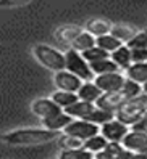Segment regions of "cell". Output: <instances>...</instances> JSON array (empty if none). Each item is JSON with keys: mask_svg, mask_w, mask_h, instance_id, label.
I'll list each match as a JSON object with an SVG mask.
<instances>
[{"mask_svg": "<svg viewBox=\"0 0 147 159\" xmlns=\"http://www.w3.org/2000/svg\"><path fill=\"white\" fill-rule=\"evenodd\" d=\"M126 79L134 80L137 84L147 82V63H131L130 68L126 69Z\"/></svg>", "mask_w": 147, "mask_h": 159, "instance_id": "cell-16", "label": "cell"}, {"mask_svg": "<svg viewBox=\"0 0 147 159\" xmlns=\"http://www.w3.org/2000/svg\"><path fill=\"white\" fill-rule=\"evenodd\" d=\"M31 0H0V7L2 8H15V7H23L27 5Z\"/></svg>", "mask_w": 147, "mask_h": 159, "instance_id": "cell-31", "label": "cell"}, {"mask_svg": "<svg viewBox=\"0 0 147 159\" xmlns=\"http://www.w3.org/2000/svg\"><path fill=\"white\" fill-rule=\"evenodd\" d=\"M110 58H112V61L116 64L120 69H128L130 68V64L133 63L131 61V48L128 45H121L120 48H116L115 52H112L110 53Z\"/></svg>", "mask_w": 147, "mask_h": 159, "instance_id": "cell-13", "label": "cell"}, {"mask_svg": "<svg viewBox=\"0 0 147 159\" xmlns=\"http://www.w3.org/2000/svg\"><path fill=\"white\" fill-rule=\"evenodd\" d=\"M32 113L41 117V119H47V117H52V116H57L61 113V108L55 103L52 98H39V100H36L32 103Z\"/></svg>", "mask_w": 147, "mask_h": 159, "instance_id": "cell-7", "label": "cell"}, {"mask_svg": "<svg viewBox=\"0 0 147 159\" xmlns=\"http://www.w3.org/2000/svg\"><path fill=\"white\" fill-rule=\"evenodd\" d=\"M134 153L130 151V149H126V148H121L120 151H118V154L115 156V159H133Z\"/></svg>", "mask_w": 147, "mask_h": 159, "instance_id": "cell-33", "label": "cell"}, {"mask_svg": "<svg viewBox=\"0 0 147 159\" xmlns=\"http://www.w3.org/2000/svg\"><path fill=\"white\" fill-rule=\"evenodd\" d=\"M52 100L57 103V105H58L61 109H65V108L71 106L73 103H76L79 98H78V93H75V92L60 90V92H57V93H53V95H52Z\"/></svg>", "mask_w": 147, "mask_h": 159, "instance_id": "cell-22", "label": "cell"}, {"mask_svg": "<svg viewBox=\"0 0 147 159\" xmlns=\"http://www.w3.org/2000/svg\"><path fill=\"white\" fill-rule=\"evenodd\" d=\"M94 108H96V103H87V101L78 100L76 103H73L71 106L65 108L63 111H65L68 116H71L73 119H84Z\"/></svg>", "mask_w": 147, "mask_h": 159, "instance_id": "cell-12", "label": "cell"}, {"mask_svg": "<svg viewBox=\"0 0 147 159\" xmlns=\"http://www.w3.org/2000/svg\"><path fill=\"white\" fill-rule=\"evenodd\" d=\"M133 127V130H141V132H147V113L137 120V122L134 124V125H131Z\"/></svg>", "mask_w": 147, "mask_h": 159, "instance_id": "cell-32", "label": "cell"}, {"mask_svg": "<svg viewBox=\"0 0 147 159\" xmlns=\"http://www.w3.org/2000/svg\"><path fill=\"white\" fill-rule=\"evenodd\" d=\"M58 159H94V153L87 151L86 148L76 149H63Z\"/></svg>", "mask_w": 147, "mask_h": 159, "instance_id": "cell-26", "label": "cell"}, {"mask_svg": "<svg viewBox=\"0 0 147 159\" xmlns=\"http://www.w3.org/2000/svg\"><path fill=\"white\" fill-rule=\"evenodd\" d=\"M94 159H99V157H96V156H94Z\"/></svg>", "mask_w": 147, "mask_h": 159, "instance_id": "cell-36", "label": "cell"}, {"mask_svg": "<svg viewBox=\"0 0 147 159\" xmlns=\"http://www.w3.org/2000/svg\"><path fill=\"white\" fill-rule=\"evenodd\" d=\"M115 117V113H112V111H107V109H102V108H99L96 106L91 113L84 117V120H89V122H92V124H97V125H102L105 124L107 120H112Z\"/></svg>", "mask_w": 147, "mask_h": 159, "instance_id": "cell-18", "label": "cell"}, {"mask_svg": "<svg viewBox=\"0 0 147 159\" xmlns=\"http://www.w3.org/2000/svg\"><path fill=\"white\" fill-rule=\"evenodd\" d=\"M92 47H96V37L92 34H89L87 31H81L71 42V48L79 52V53L92 48Z\"/></svg>", "mask_w": 147, "mask_h": 159, "instance_id": "cell-15", "label": "cell"}, {"mask_svg": "<svg viewBox=\"0 0 147 159\" xmlns=\"http://www.w3.org/2000/svg\"><path fill=\"white\" fill-rule=\"evenodd\" d=\"M120 92L123 93L125 100H133V98L139 97L142 93V85H141V84H137V82H134V80L126 79Z\"/></svg>", "mask_w": 147, "mask_h": 159, "instance_id": "cell-24", "label": "cell"}, {"mask_svg": "<svg viewBox=\"0 0 147 159\" xmlns=\"http://www.w3.org/2000/svg\"><path fill=\"white\" fill-rule=\"evenodd\" d=\"M112 29V24L105 20H91L87 24H86V31L89 34H92L94 37H100V35H105L110 32Z\"/></svg>", "mask_w": 147, "mask_h": 159, "instance_id": "cell-20", "label": "cell"}, {"mask_svg": "<svg viewBox=\"0 0 147 159\" xmlns=\"http://www.w3.org/2000/svg\"><path fill=\"white\" fill-rule=\"evenodd\" d=\"M142 93H145V95H147V82L142 84Z\"/></svg>", "mask_w": 147, "mask_h": 159, "instance_id": "cell-35", "label": "cell"}, {"mask_svg": "<svg viewBox=\"0 0 147 159\" xmlns=\"http://www.w3.org/2000/svg\"><path fill=\"white\" fill-rule=\"evenodd\" d=\"M107 145H108V140H107L104 135L97 134V135H94V137H91V138L84 140V145H82V148H86L87 151L97 154V153L102 151V149H104Z\"/></svg>", "mask_w": 147, "mask_h": 159, "instance_id": "cell-23", "label": "cell"}, {"mask_svg": "<svg viewBox=\"0 0 147 159\" xmlns=\"http://www.w3.org/2000/svg\"><path fill=\"white\" fill-rule=\"evenodd\" d=\"M96 45L99 47V48H102L108 53L115 52L116 48H120V47L123 45L121 40H118L116 37H113L112 34H105V35H100V37H96Z\"/></svg>", "mask_w": 147, "mask_h": 159, "instance_id": "cell-19", "label": "cell"}, {"mask_svg": "<svg viewBox=\"0 0 147 159\" xmlns=\"http://www.w3.org/2000/svg\"><path fill=\"white\" fill-rule=\"evenodd\" d=\"M78 93V98L82 100V101H87V103H96L100 95H102V90H100L92 80H87V82H82L79 90L76 92Z\"/></svg>", "mask_w": 147, "mask_h": 159, "instance_id": "cell-11", "label": "cell"}, {"mask_svg": "<svg viewBox=\"0 0 147 159\" xmlns=\"http://www.w3.org/2000/svg\"><path fill=\"white\" fill-rule=\"evenodd\" d=\"M110 34L113 37H116L118 40H121L123 43H128L134 37L136 31L128 24H115V26H112V29H110Z\"/></svg>", "mask_w": 147, "mask_h": 159, "instance_id": "cell-21", "label": "cell"}, {"mask_svg": "<svg viewBox=\"0 0 147 159\" xmlns=\"http://www.w3.org/2000/svg\"><path fill=\"white\" fill-rule=\"evenodd\" d=\"M63 134L73 135V137H76V138L84 142V140L100 134V127L97 124L89 122V120H84V119H73L71 122L63 129Z\"/></svg>", "mask_w": 147, "mask_h": 159, "instance_id": "cell-4", "label": "cell"}, {"mask_svg": "<svg viewBox=\"0 0 147 159\" xmlns=\"http://www.w3.org/2000/svg\"><path fill=\"white\" fill-rule=\"evenodd\" d=\"M126 77L120 71L116 72H107V74H100V76L94 77V84L102 90L104 93H112V92H118L121 90L123 84H125Z\"/></svg>", "mask_w": 147, "mask_h": 159, "instance_id": "cell-5", "label": "cell"}, {"mask_svg": "<svg viewBox=\"0 0 147 159\" xmlns=\"http://www.w3.org/2000/svg\"><path fill=\"white\" fill-rule=\"evenodd\" d=\"M125 101L126 100L123 97V93L118 90V92H112V93H102L100 98L96 101V106L107 109V111H112V113H116L118 108H120Z\"/></svg>", "mask_w": 147, "mask_h": 159, "instance_id": "cell-10", "label": "cell"}, {"mask_svg": "<svg viewBox=\"0 0 147 159\" xmlns=\"http://www.w3.org/2000/svg\"><path fill=\"white\" fill-rule=\"evenodd\" d=\"M91 71L94 72V76H100V74H107V72H116V71H121L116 64L112 61V58H104V60H99L94 63H89Z\"/></svg>", "mask_w": 147, "mask_h": 159, "instance_id": "cell-17", "label": "cell"}, {"mask_svg": "<svg viewBox=\"0 0 147 159\" xmlns=\"http://www.w3.org/2000/svg\"><path fill=\"white\" fill-rule=\"evenodd\" d=\"M133 159H147V154H142V153H134Z\"/></svg>", "mask_w": 147, "mask_h": 159, "instance_id": "cell-34", "label": "cell"}, {"mask_svg": "<svg viewBox=\"0 0 147 159\" xmlns=\"http://www.w3.org/2000/svg\"><path fill=\"white\" fill-rule=\"evenodd\" d=\"M82 29H79V27L76 26H65V27H60V29L57 31V40L58 42H63V43H71L73 39L81 32Z\"/></svg>", "mask_w": 147, "mask_h": 159, "instance_id": "cell-25", "label": "cell"}, {"mask_svg": "<svg viewBox=\"0 0 147 159\" xmlns=\"http://www.w3.org/2000/svg\"><path fill=\"white\" fill-rule=\"evenodd\" d=\"M65 69L73 72L75 76H78L81 80H92L96 76H94V72L91 71V66H89V63L82 58V55L76 50H73L70 48L66 53H65Z\"/></svg>", "mask_w": 147, "mask_h": 159, "instance_id": "cell-3", "label": "cell"}, {"mask_svg": "<svg viewBox=\"0 0 147 159\" xmlns=\"http://www.w3.org/2000/svg\"><path fill=\"white\" fill-rule=\"evenodd\" d=\"M128 132H130V127H128L126 124H123L121 120L115 119V117L100 125V135H104L108 142L120 143Z\"/></svg>", "mask_w": 147, "mask_h": 159, "instance_id": "cell-6", "label": "cell"}, {"mask_svg": "<svg viewBox=\"0 0 147 159\" xmlns=\"http://www.w3.org/2000/svg\"><path fill=\"white\" fill-rule=\"evenodd\" d=\"M32 52H34V57L37 58V61L44 68H47L53 72L65 69V53H61L60 50L49 45H36Z\"/></svg>", "mask_w": 147, "mask_h": 159, "instance_id": "cell-2", "label": "cell"}, {"mask_svg": "<svg viewBox=\"0 0 147 159\" xmlns=\"http://www.w3.org/2000/svg\"><path fill=\"white\" fill-rule=\"evenodd\" d=\"M60 137V132L49 129H20L13 130L5 135H2V140L5 143L16 145V146H31V145H42L53 142Z\"/></svg>", "mask_w": 147, "mask_h": 159, "instance_id": "cell-1", "label": "cell"}, {"mask_svg": "<svg viewBox=\"0 0 147 159\" xmlns=\"http://www.w3.org/2000/svg\"><path fill=\"white\" fill-rule=\"evenodd\" d=\"M82 55V58H84L87 63H94V61H99V60H104V58H108L110 57V53L102 50V48H99V47H92V48H89V50H84V52H81Z\"/></svg>", "mask_w": 147, "mask_h": 159, "instance_id": "cell-27", "label": "cell"}, {"mask_svg": "<svg viewBox=\"0 0 147 159\" xmlns=\"http://www.w3.org/2000/svg\"><path fill=\"white\" fill-rule=\"evenodd\" d=\"M73 120L71 116H68L65 111H61L60 114L57 116H52V117H47V119H42V124L45 129L49 130H55V132H60V130H63L70 122Z\"/></svg>", "mask_w": 147, "mask_h": 159, "instance_id": "cell-14", "label": "cell"}, {"mask_svg": "<svg viewBox=\"0 0 147 159\" xmlns=\"http://www.w3.org/2000/svg\"><path fill=\"white\" fill-rule=\"evenodd\" d=\"M125 45H128L131 50H136V48H147V31L136 32L133 39L128 42V43H125Z\"/></svg>", "mask_w": 147, "mask_h": 159, "instance_id": "cell-29", "label": "cell"}, {"mask_svg": "<svg viewBox=\"0 0 147 159\" xmlns=\"http://www.w3.org/2000/svg\"><path fill=\"white\" fill-rule=\"evenodd\" d=\"M121 146L130 149L133 153H139L142 148L147 146V132H141V130H130L121 140Z\"/></svg>", "mask_w": 147, "mask_h": 159, "instance_id": "cell-9", "label": "cell"}, {"mask_svg": "<svg viewBox=\"0 0 147 159\" xmlns=\"http://www.w3.org/2000/svg\"><path fill=\"white\" fill-rule=\"evenodd\" d=\"M57 140H58L61 149H76V148H82V145H84V142H82V140L73 137V135H66V134H63V135L58 137Z\"/></svg>", "mask_w": 147, "mask_h": 159, "instance_id": "cell-28", "label": "cell"}, {"mask_svg": "<svg viewBox=\"0 0 147 159\" xmlns=\"http://www.w3.org/2000/svg\"><path fill=\"white\" fill-rule=\"evenodd\" d=\"M82 80L75 76L73 72L63 69V71H57L55 72V85L58 90H65V92H78L81 87Z\"/></svg>", "mask_w": 147, "mask_h": 159, "instance_id": "cell-8", "label": "cell"}, {"mask_svg": "<svg viewBox=\"0 0 147 159\" xmlns=\"http://www.w3.org/2000/svg\"><path fill=\"white\" fill-rule=\"evenodd\" d=\"M131 61L133 63H147V48L131 50Z\"/></svg>", "mask_w": 147, "mask_h": 159, "instance_id": "cell-30", "label": "cell"}]
</instances>
